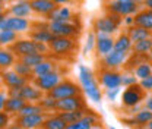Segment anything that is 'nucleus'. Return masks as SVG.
<instances>
[{
	"label": "nucleus",
	"mask_w": 152,
	"mask_h": 129,
	"mask_svg": "<svg viewBox=\"0 0 152 129\" xmlns=\"http://www.w3.org/2000/svg\"><path fill=\"white\" fill-rule=\"evenodd\" d=\"M111 129H115V128H111Z\"/></svg>",
	"instance_id": "obj_58"
},
{
	"label": "nucleus",
	"mask_w": 152,
	"mask_h": 129,
	"mask_svg": "<svg viewBox=\"0 0 152 129\" xmlns=\"http://www.w3.org/2000/svg\"><path fill=\"white\" fill-rule=\"evenodd\" d=\"M129 37L132 40V43L134 44V43H139V41H142V40L149 38L151 37V31L146 29V28H142V27L136 25V27H132V28H130Z\"/></svg>",
	"instance_id": "obj_25"
},
{
	"label": "nucleus",
	"mask_w": 152,
	"mask_h": 129,
	"mask_svg": "<svg viewBox=\"0 0 152 129\" xmlns=\"http://www.w3.org/2000/svg\"><path fill=\"white\" fill-rule=\"evenodd\" d=\"M134 24L142 27V28H146V29H152V10H143V12H139L136 16H134Z\"/></svg>",
	"instance_id": "obj_27"
},
{
	"label": "nucleus",
	"mask_w": 152,
	"mask_h": 129,
	"mask_svg": "<svg viewBox=\"0 0 152 129\" xmlns=\"http://www.w3.org/2000/svg\"><path fill=\"white\" fill-rule=\"evenodd\" d=\"M19 97L23 98L26 103H39L41 98L44 97V92L34 84H25L23 87H20Z\"/></svg>",
	"instance_id": "obj_16"
},
{
	"label": "nucleus",
	"mask_w": 152,
	"mask_h": 129,
	"mask_svg": "<svg viewBox=\"0 0 152 129\" xmlns=\"http://www.w3.org/2000/svg\"><path fill=\"white\" fill-rule=\"evenodd\" d=\"M7 91L0 90V111H4V106H6V100H7Z\"/></svg>",
	"instance_id": "obj_44"
},
{
	"label": "nucleus",
	"mask_w": 152,
	"mask_h": 129,
	"mask_svg": "<svg viewBox=\"0 0 152 129\" xmlns=\"http://www.w3.org/2000/svg\"><path fill=\"white\" fill-rule=\"evenodd\" d=\"M149 59H151V62H152V50L149 52Z\"/></svg>",
	"instance_id": "obj_52"
},
{
	"label": "nucleus",
	"mask_w": 152,
	"mask_h": 129,
	"mask_svg": "<svg viewBox=\"0 0 152 129\" xmlns=\"http://www.w3.org/2000/svg\"><path fill=\"white\" fill-rule=\"evenodd\" d=\"M145 128H146V129H152V120L148 123V125H146V126H145Z\"/></svg>",
	"instance_id": "obj_50"
},
{
	"label": "nucleus",
	"mask_w": 152,
	"mask_h": 129,
	"mask_svg": "<svg viewBox=\"0 0 152 129\" xmlns=\"http://www.w3.org/2000/svg\"><path fill=\"white\" fill-rule=\"evenodd\" d=\"M94 129H104V128H101V126H98V128H94Z\"/></svg>",
	"instance_id": "obj_53"
},
{
	"label": "nucleus",
	"mask_w": 152,
	"mask_h": 129,
	"mask_svg": "<svg viewBox=\"0 0 152 129\" xmlns=\"http://www.w3.org/2000/svg\"><path fill=\"white\" fill-rule=\"evenodd\" d=\"M133 74L137 79H145L152 75V65L149 62H140L139 65H136V68L133 69Z\"/></svg>",
	"instance_id": "obj_31"
},
{
	"label": "nucleus",
	"mask_w": 152,
	"mask_h": 129,
	"mask_svg": "<svg viewBox=\"0 0 152 129\" xmlns=\"http://www.w3.org/2000/svg\"><path fill=\"white\" fill-rule=\"evenodd\" d=\"M124 22H126V24H132V22H134V18H132V16H126Z\"/></svg>",
	"instance_id": "obj_48"
},
{
	"label": "nucleus",
	"mask_w": 152,
	"mask_h": 129,
	"mask_svg": "<svg viewBox=\"0 0 152 129\" xmlns=\"http://www.w3.org/2000/svg\"><path fill=\"white\" fill-rule=\"evenodd\" d=\"M18 38V32L10 29H0V46H12Z\"/></svg>",
	"instance_id": "obj_32"
},
{
	"label": "nucleus",
	"mask_w": 152,
	"mask_h": 129,
	"mask_svg": "<svg viewBox=\"0 0 152 129\" xmlns=\"http://www.w3.org/2000/svg\"><path fill=\"white\" fill-rule=\"evenodd\" d=\"M67 123L58 116V114H50L45 117L42 128L44 129H66Z\"/></svg>",
	"instance_id": "obj_24"
},
{
	"label": "nucleus",
	"mask_w": 152,
	"mask_h": 129,
	"mask_svg": "<svg viewBox=\"0 0 152 129\" xmlns=\"http://www.w3.org/2000/svg\"><path fill=\"white\" fill-rule=\"evenodd\" d=\"M15 65V55L12 50L0 49V69H7Z\"/></svg>",
	"instance_id": "obj_29"
},
{
	"label": "nucleus",
	"mask_w": 152,
	"mask_h": 129,
	"mask_svg": "<svg viewBox=\"0 0 152 129\" xmlns=\"http://www.w3.org/2000/svg\"><path fill=\"white\" fill-rule=\"evenodd\" d=\"M133 1H136V3H137V1H142V0H133Z\"/></svg>",
	"instance_id": "obj_54"
},
{
	"label": "nucleus",
	"mask_w": 152,
	"mask_h": 129,
	"mask_svg": "<svg viewBox=\"0 0 152 129\" xmlns=\"http://www.w3.org/2000/svg\"><path fill=\"white\" fill-rule=\"evenodd\" d=\"M37 113H44V109L39 103H26L22 110L18 113V116H28V114H37Z\"/></svg>",
	"instance_id": "obj_34"
},
{
	"label": "nucleus",
	"mask_w": 152,
	"mask_h": 129,
	"mask_svg": "<svg viewBox=\"0 0 152 129\" xmlns=\"http://www.w3.org/2000/svg\"><path fill=\"white\" fill-rule=\"evenodd\" d=\"M99 82L105 90L107 88H118V87H121V74L115 72L113 69H105L99 74Z\"/></svg>",
	"instance_id": "obj_15"
},
{
	"label": "nucleus",
	"mask_w": 152,
	"mask_h": 129,
	"mask_svg": "<svg viewBox=\"0 0 152 129\" xmlns=\"http://www.w3.org/2000/svg\"><path fill=\"white\" fill-rule=\"evenodd\" d=\"M0 15H3V7H1V4H0Z\"/></svg>",
	"instance_id": "obj_51"
},
{
	"label": "nucleus",
	"mask_w": 152,
	"mask_h": 129,
	"mask_svg": "<svg viewBox=\"0 0 152 129\" xmlns=\"http://www.w3.org/2000/svg\"><path fill=\"white\" fill-rule=\"evenodd\" d=\"M48 49L54 55H66L73 49V41L69 37H54L51 43H48Z\"/></svg>",
	"instance_id": "obj_17"
},
{
	"label": "nucleus",
	"mask_w": 152,
	"mask_h": 129,
	"mask_svg": "<svg viewBox=\"0 0 152 129\" xmlns=\"http://www.w3.org/2000/svg\"><path fill=\"white\" fill-rule=\"evenodd\" d=\"M77 76H79V82H80V88L83 90L85 95L95 104H99L101 103V98H102V92L101 88L95 79L92 71L85 66V65H79L77 66Z\"/></svg>",
	"instance_id": "obj_1"
},
{
	"label": "nucleus",
	"mask_w": 152,
	"mask_h": 129,
	"mask_svg": "<svg viewBox=\"0 0 152 129\" xmlns=\"http://www.w3.org/2000/svg\"><path fill=\"white\" fill-rule=\"evenodd\" d=\"M82 88L77 87L75 82L72 81H61L56 88H53L48 92L50 97H53L54 100H61V98H67V97H73V95H80Z\"/></svg>",
	"instance_id": "obj_4"
},
{
	"label": "nucleus",
	"mask_w": 152,
	"mask_h": 129,
	"mask_svg": "<svg viewBox=\"0 0 152 129\" xmlns=\"http://www.w3.org/2000/svg\"><path fill=\"white\" fill-rule=\"evenodd\" d=\"M152 120V110L149 109H140L136 113H133L129 119H124V122L130 126H134V128H143L146 126L149 122Z\"/></svg>",
	"instance_id": "obj_12"
},
{
	"label": "nucleus",
	"mask_w": 152,
	"mask_h": 129,
	"mask_svg": "<svg viewBox=\"0 0 152 129\" xmlns=\"http://www.w3.org/2000/svg\"><path fill=\"white\" fill-rule=\"evenodd\" d=\"M95 43H96V35H95L94 32H89V34H88V38H86V44H85L83 53H89L95 47Z\"/></svg>",
	"instance_id": "obj_40"
},
{
	"label": "nucleus",
	"mask_w": 152,
	"mask_h": 129,
	"mask_svg": "<svg viewBox=\"0 0 152 129\" xmlns=\"http://www.w3.org/2000/svg\"><path fill=\"white\" fill-rule=\"evenodd\" d=\"M127 52H120V50H113L111 53L104 57V66L107 69H115V68H120L126 59H127Z\"/></svg>",
	"instance_id": "obj_19"
},
{
	"label": "nucleus",
	"mask_w": 152,
	"mask_h": 129,
	"mask_svg": "<svg viewBox=\"0 0 152 129\" xmlns=\"http://www.w3.org/2000/svg\"><path fill=\"white\" fill-rule=\"evenodd\" d=\"M1 1H9V0H0V3H1Z\"/></svg>",
	"instance_id": "obj_55"
},
{
	"label": "nucleus",
	"mask_w": 152,
	"mask_h": 129,
	"mask_svg": "<svg viewBox=\"0 0 152 129\" xmlns=\"http://www.w3.org/2000/svg\"><path fill=\"white\" fill-rule=\"evenodd\" d=\"M32 82L42 92H47L48 94L53 88H56L57 85L61 82V75H60V72H57V71H53V72L45 74V75H42V76H35L32 79Z\"/></svg>",
	"instance_id": "obj_5"
},
{
	"label": "nucleus",
	"mask_w": 152,
	"mask_h": 129,
	"mask_svg": "<svg viewBox=\"0 0 152 129\" xmlns=\"http://www.w3.org/2000/svg\"><path fill=\"white\" fill-rule=\"evenodd\" d=\"M10 122V116L6 111H0V129H6L9 126Z\"/></svg>",
	"instance_id": "obj_42"
},
{
	"label": "nucleus",
	"mask_w": 152,
	"mask_h": 129,
	"mask_svg": "<svg viewBox=\"0 0 152 129\" xmlns=\"http://www.w3.org/2000/svg\"><path fill=\"white\" fill-rule=\"evenodd\" d=\"M26 104V101L20 97H7L6 100V106H4V111L10 116V114H16L22 110V107Z\"/></svg>",
	"instance_id": "obj_22"
},
{
	"label": "nucleus",
	"mask_w": 152,
	"mask_h": 129,
	"mask_svg": "<svg viewBox=\"0 0 152 129\" xmlns=\"http://www.w3.org/2000/svg\"><path fill=\"white\" fill-rule=\"evenodd\" d=\"M56 37H72L77 32L76 25L70 22H50L47 27Z\"/></svg>",
	"instance_id": "obj_13"
},
{
	"label": "nucleus",
	"mask_w": 152,
	"mask_h": 129,
	"mask_svg": "<svg viewBox=\"0 0 152 129\" xmlns=\"http://www.w3.org/2000/svg\"><path fill=\"white\" fill-rule=\"evenodd\" d=\"M10 50L13 52L15 56L23 57L28 55H34V53H45L47 50H50L44 43H38L34 40H18L10 46Z\"/></svg>",
	"instance_id": "obj_2"
},
{
	"label": "nucleus",
	"mask_w": 152,
	"mask_h": 129,
	"mask_svg": "<svg viewBox=\"0 0 152 129\" xmlns=\"http://www.w3.org/2000/svg\"><path fill=\"white\" fill-rule=\"evenodd\" d=\"M88 109H83V110H73V111H57V114L69 125V123H75L77 120H80L85 114H86Z\"/></svg>",
	"instance_id": "obj_26"
},
{
	"label": "nucleus",
	"mask_w": 152,
	"mask_h": 129,
	"mask_svg": "<svg viewBox=\"0 0 152 129\" xmlns=\"http://www.w3.org/2000/svg\"><path fill=\"white\" fill-rule=\"evenodd\" d=\"M56 103H57V100H54L53 97H50L48 94H47V95H44V97L41 98V101H39V104L42 106L44 111H47V110H56Z\"/></svg>",
	"instance_id": "obj_38"
},
{
	"label": "nucleus",
	"mask_w": 152,
	"mask_h": 129,
	"mask_svg": "<svg viewBox=\"0 0 152 129\" xmlns=\"http://www.w3.org/2000/svg\"><path fill=\"white\" fill-rule=\"evenodd\" d=\"M29 28V21L18 16H4L0 21V29H10L15 32H25Z\"/></svg>",
	"instance_id": "obj_8"
},
{
	"label": "nucleus",
	"mask_w": 152,
	"mask_h": 129,
	"mask_svg": "<svg viewBox=\"0 0 152 129\" xmlns=\"http://www.w3.org/2000/svg\"><path fill=\"white\" fill-rule=\"evenodd\" d=\"M143 1H145V4L152 10V0H143Z\"/></svg>",
	"instance_id": "obj_49"
},
{
	"label": "nucleus",
	"mask_w": 152,
	"mask_h": 129,
	"mask_svg": "<svg viewBox=\"0 0 152 129\" xmlns=\"http://www.w3.org/2000/svg\"><path fill=\"white\" fill-rule=\"evenodd\" d=\"M96 53L101 57H105L108 53L114 50V40L108 34L104 32H96V43H95Z\"/></svg>",
	"instance_id": "obj_14"
},
{
	"label": "nucleus",
	"mask_w": 152,
	"mask_h": 129,
	"mask_svg": "<svg viewBox=\"0 0 152 129\" xmlns=\"http://www.w3.org/2000/svg\"><path fill=\"white\" fill-rule=\"evenodd\" d=\"M6 129H23L22 126H19V125H16V123H12V125H9Z\"/></svg>",
	"instance_id": "obj_46"
},
{
	"label": "nucleus",
	"mask_w": 152,
	"mask_h": 129,
	"mask_svg": "<svg viewBox=\"0 0 152 129\" xmlns=\"http://www.w3.org/2000/svg\"><path fill=\"white\" fill-rule=\"evenodd\" d=\"M139 85L143 88V91H152V75L145 79H140Z\"/></svg>",
	"instance_id": "obj_43"
},
{
	"label": "nucleus",
	"mask_w": 152,
	"mask_h": 129,
	"mask_svg": "<svg viewBox=\"0 0 152 129\" xmlns=\"http://www.w3.org/2000/svg\"><path fill=\"white\" fill-rule=\"evenodd\" d=\"M44 60H45V56L42 55V53H34V55H28V56L20 57V62H23L25 65H28V66H31V68L39 65V63L44 62Z\"/></svg>",
	"instance_id": "obj_36"
},
{
	"label": "nucleus",
	"mask_w": 152,
	"mask_h": 129,
	"mask_svg": "<svg viewBox=\"0 0 152 129\" xmlns=\"http://www.w3.org/2000/svg\"><path fill=\"white\" fill-rule=\"evenodd\" d=\"M152 50V38H146V40H142L139 43H134V52L136 55H146Z\"/></svg>",
	"instance_id": "obj_37"
},
{
	"label": "nucleus",
	"mask_w": 152,
	"mask_h": 129,
	"mask_svg": "<svg viewBox=\"0 0 152 129\" xmlns=\"http://www.w3.org/2000/svg\"><path fill=\"white\" fill-rule=\"evenodd\" d=\"M132 40L129 35H120L114 41V50H120V52H129L132 47Z\"/></svg>",
	"instance_id": "obj_35"
},
{
	"label": "nucleus",
	"mask_w": 152,
	"mask_h": 129,
	"mask_svg": "<svg viewBox=\"0 0 152 129\" xmlns=\"http://www.w3.org/2000/svg\"><path fill=\"white\" fill-rule=\"evenodd\" d=\"M54 37H56V35H54L48 28H45V29H35V31L31 34V40L38 41V43H44V44L51 43V41L54 40Z\"/></svg>",
	"instance_id": "obj_28"
},
{
	"label": "nucleus",
	"mask_w": 152,
	"mask_h": 129,
	"mask_svg": "<svg viewBox=\"0 0 152 129\" xmlns=\"http://www.w3.org/2000/svg\"><path fill=\"white\" fill-rule=\"evenodd\" d=\"M70 16H72L70 9L66 6H60V7H56L48 15V19H50V22H69Z\"/></svg>",
	"instance_id": "obj_23"
},
{
	"label": "nucleus",
	"mask_w": 152,
	"mask_h": 129,
	"mask_svg": "<svg viewBox=\"0 0 152 129\" xmlns=\"http://www.w3.org/2000/svg\"><path fill=\"white\" fill-rule=\"evenodd\" d=\"M1 81L7 88H16V87H23L28 84V79L16 74L15 71H3L1 72Z\"/></svg>",
	"instance_id": "obj_18"
},
{
	"label": "nucleus",
	"mask_w": 152,
	"mask_h": 129,
	"mask_svg": "<svg viewBox=\"0 0 152 129\" xmlns=\"http://www.w3.org/2000/svg\"><path fill=\"white\" fill-rule=\"evenodd\" d=\"M118 24H120V16L113 13V15H108V16H102V18L95 19L94 28L96 32H104V34L110 35L117 29Z\"/></svg>",
	"instance_id": "obj_7"
},
{
	"label": "nucleus",
	"mask_w": 152,
	"mask_h": 129,
	"mask_svg": "<svg viewBox=\"0 0 152 129\" xmlns=\"http://www.w3.org/2000/svg\"><path fill=\"white\" fill-rule=\"evenodd\" d=\"M108 9L118 16H129L137 10V3L133 0H113L108 4Z\"/></svg>",
	"instance_id": "obj_10"
},
{
	"label": "nucleus",
	"mask_w": 152,
	"mask_h": 129,
	"mask_svg": "<svg viewBox=\"0 0 152 129\" xmlns=\"http://www.w3.org/2000/svg\"><path fill=\"white\" fill-rule=\"evenodd\" d=\"M31 9L39 15H50L56 9V3L53 0H29Z\"/></svg>",
	"instance_id": "obj_20"
},
{
	"label": "nucleus",
	"mask_w": 152,
	"mask_h": 129,
	"mask_svg": "<svg viewBox=\"0 0 152 129\" xmlns=\"http://www.w3.org/2000/svg\"><path fill=\"white\" fill-rule=\"evenodd\" d=\"M86 109V101L82 95H73L67 98L57 100L56 111H73V110H83Z\"/></svg>",
	"instance_id": "obj_6"
},
{
	"label": "nucleus",
	"mask_w": 152,
	"mask_h": 129,
	"mask_svg": "<svg viewBox=\"0 0 152 129\" xmlns=\"http://www.w3.org/2000/svg\"><path fill=\"white\" fill-rule=\"evenodd\" d=\"M99 126V117L92 110H86V114L75 123H69L66 129H94Z\"/></svg>",
	"instance_id": "obj_11"
},
{
	"label": "nucleus",
	"mask_w": 152,
	"mask_h": 129,
	"mask_svg": "<svg viewBox=\"0 0 152 129\" xmlns=\"http://www.w3.org/2000/svg\"><path fill=\"white\" fill-rule=\"evenodd\" d=\"M136 129H146V128H145V126H143V128H136Z\"/></svg>",
	"instance_id": "obj_56"
},
{
	"label": "nucleus",
	"mask_w": 152,
	"mask_h": 129,
	"mask_svg": "<svg viewBox=\"0 0 152 129\" xmlns=\"http://www.w3.org/2000/svg\"><path fill=\"white\" fill-rule=\"evenodd\" d=\"M145 98V91L139 84H134L132 87L126 88L121 94V104L127 109H132L140 104V101Z\"/></svg>",
	"instance_id": "obj_3"
},
{
	"label": "nucleus",
	"mask_w": 152,
	"mask_h": 129,
	"mask_svg": "<svg viewBox=\"0 0 152 129\" xmlns=\"http://www.w3.org/2000/svg\"><path fill=\"white\" fill-rule=\"evenodd\" d=\"M39 129H44V128H39Z\"/></svg>",
	"instance_id": "obj_57"
},
{
	"label": "nucleus",
	"mask_w": 152,
	"mask_h": 129,
	"mask_svg": "<svg viewBox=\"0 0 152 129\" xmlns=\"http://www.w3.org/2000/svg\"><path fill=\"white\" fill-rule=\"evenodd\" d=\"M118 94H120V87L118 88H107L105 90V97H107V100L108 101H115V98L118 97Z\"/></svg>",
	"instance_id": "obj_41"
},
{
	"label": "nucleus",
	"mask_w": 152,
	"mask_h": 129,
	"mask_svg": "<svg viewBox=\"0 0 152 129\" xmlns=\"http://www.w3.org/2000/svg\"><path fill=\"white\" fill-rule=\"evenodd\" d=\"M13 71L19 74L20 76H23V78H26V79H34V75H32V68L31 66H28V65H25L23 62H15V65H13Z\"/></svg>",
	"instance_id": "obj_33"
},
{
	"label": "nucleus",
	"mask_w": 152,
	"mask_h": 129,
	"mask_svg": "<svg viewBox=\"0 0 152 129\" xmlns=\"http://www.w3.org/2000/svg\"><path fill=\"white\" fill-rule=\"evenodd\" d=\"M56 4H64V3H69L70 0H53Z\"/></svg>",
	"instance_id": "obj_47"
},
{
	"label": "nucleus",
	"mask_w": 152,
	"mask_h": 129,
	"mask_svg": "<svg viewBox=\"0 0 152 129\" xmlns=\"http://www.w3.org/2000/svg\"><path fill=\"white\" fill-rule=\"evenodd\" d=\"M134 84H137V78L134 76V74H121V85L124 88H129Z\"/></svg>",
	"instance_id": "obj_39"
},
{
	"label": "nucleus",
	"mask_w": 152,
	"mask_h": 129,
	"mask_svg": "<svg viewBox=\"0 0 152 129\" xmlns=\"http://www.w3.org/2000/svg\"><path fill=\"white\" fill-rule=\"evenodd\" d=\"M31 12H32V9H31L29 0H18L10 7L12 16H18V18H26V16H29Z\"/></svg>",
	"instance_id": "obj_21"
},
{
	"label": "nucleus",
	"mask_w": 152,
	"mask_h": 129,
	"mask_svg": "<svg viewBox=\"0 0 152 129\" xmlns=\"http://www.w3.org/2000/svg\"><path fill=\"white\" fill-rule=\"evenodd\" d=\"M47 114L44 113H37V114H28V116H16L15 123L22 126L23 129H39L42 128V123L45 120Z\"/></svg>",
	"instance_id": "obj_9"
},
{
	"label": "nucleus",
	"mask_w": 152,
	"mask_h": 129,
	"mask_svg": "<svg viewBox=\"0 0 152 129\" xmlns=\"http://www.w3.org/2000/svg\"><path fill=\"white\" fill-rule=\"evenodd\" d=\"M145 107L149 109V110H152V97H148V98H146V101H145Z\"/></svg>",
	"instance_id": "obj_45"
},
{
	"label": "nucleus",
	"mask_w": 152,
	"mask_h": 129,
	"mask_svg": "<svg viewBox=\"0 0 152 129\" xmlns=\"http://www.w3.org/2000/svg\"><path fill=\"white\" fill-rule=\"evenodd\" d=\"M53 71H56L54 63L50 62V60H44V62H41L39 65L32 68V75H34V78H35V76H42V75H45V74H50V72H53Z\"/></svg>",
	"instance_id": "obj_30"
}]
</instances>
